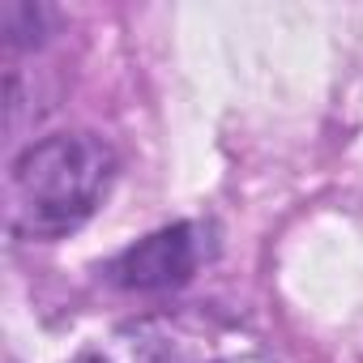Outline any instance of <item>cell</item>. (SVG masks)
<instances>
[{
    "label": "cell",
    "mask_w": 363,
    "mask_h": 363,
    "mask_svg": "<svg viewBox=\"0 0 363 363\" xmlns=\"http://www.w3.org/2000/svg\"><path fill=\"white\" fill-rule=\"evenodd\" d=\"M69 363H193V337L171 316L128 320L94 346L77 350Z\"/></svg>",
    "instance_id": "3"
},
{
    "label": "cell",
    "mask_w": 363,
    "mask_h": 363,
    "mask_svg": "<svg viewBox=\"0 0 363 363\" xmlns=\"http://www.w3.org/2000/svg\"><path fill=\"white\" fill-rule=\"evenodd\" d=\"M210 363H274L269 354H223V359H210Z\"/></svg>",
    "instance_id": "4"
},
{
    "label": "cell",
    "mask_w": 363,
    "mask_h": 363,
    "mask_svg": "<svg viewBox=\"0 0 363 363\" xmlns=\"http://www.w3.org/2000/svg\"><path fill=\"white\" fill-rule=\"evenodd\" d=\"M218 252V231L214 223L189 218V223H171L158 227L150 235H141L137 244H128L120 257L107 261V278L124 291H175L201 274V265H210Z\"/></svg>",
    "instance_id": "2"
},
{
    "label": "cell",
    "mask_w": 363,
    "mask_h": 363,
    "mask_svg": "<svg viewBox=\"0 0 363 363\" xmlns=\"http://www.w3.org/2000/svg\"><path fill=\"white\" fill-rule=\"evenodd\" d=\"M116 179V150L94 133L30 141L5 175V218L18 240L52 244L94 218Z\"/></svg>",
    "instance_id": "1"
}]
</instances>
